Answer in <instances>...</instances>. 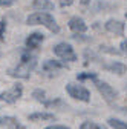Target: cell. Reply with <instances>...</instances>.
I'll return each instance as SVG.
<instances>
[{
    "label": "cell",
    "mask_w": 127,
    "mask_h": 129,
    "mask_svg": "<svg viewBox=\"0 0 127 129\" xmlns=\"http://www.w3.org/2000/svg\"><path fill=\"white\" fill-rule=\"evenodd\" d=\"M80 129H107V127H104L103 124H98V123H93V121H84Z\"/></svg>",
    "instance_id": "9a60e30c"
},
{
    "label": "cell",
    "mask_w": 127,
    "mask_h": 129,
    "mask_svg": "<svg viewBox=\"0 0 127 129\" xmlns=\"http://www.w3.org/2000/svg\"><path fill=\"white\" fill-rule=\"evenodd\" d=\"M20 95H22V85H14L12 89L0 94V100H3L6 103H14V102H17Z\"/></svg>",
    "instance_id": "8992f818"
},
{
    "label": "cell",
    "mask_w": 127,
    "mask_h": 129,
    "mask_svg": "<svg viewBox=\"0 0 127 129\" xmlns=\"http://www.w3.org/2000/svg\"><path fill=\"white\" fill-rule=\"evenodd\" d=\"M66 91H68V94L72 97V99H77V100H80V102H89L90 100V92L84 86L69 83L66 86Z\"/></svg>",
    "instance_id": "277c9868"
},
{
    "label": "cell",
    "mask_w": 127,
    "mask_h": 129,
    "mask_svg": "<svg viewBox=\"0 0 127 129\" xmlns=\"http://www.w3.org/2000/svg\"><path fill=\"white\" fill-rule=\"evenodd\" d=\"M5 28H6V23H5V20L0 23V40H3V31H5Z\"/></svg>",
    "instance_id": "ffe728a7"
},
{
    "label": "cell",
    "mask_w": 127,
    "mask_h": 129,
    "mask_svg": "<svg viewBox=\"0 0 127 129\" xmlns=\"http://www.w3.org/2000/svg\"><path fill=\"white\" fill-rule=\"evenodd\" d=\"M0 57H2V49H0Z\"/></svg>",
    "instance_id": "d4e9b609"
},
{
    "label": "cell",
    "mask_w": 127,
    "mask_h": 129,
    "mask_svg": "<svg viewBox=\"0 0 127 129\" xmlns=\"http://www.w3.org/2000/svg\"><path fill=\"white\" fill-rule=\"evenodd\" d=\"M37 100H41L43 99V95H44V91H40V89H37V91H34V94H32Z\"/></svg>",
    "instance_id": "ac0fdd59"
},
{
    "label": "cell",
    "mask_w": 127,
    "mask_h": 129,
    "mask_svg": "<svg viewBox=\"0 0 127 129\" xmlns=\"http://www.w3.org/2000/svg\"><path fill=\"white\" fill-rule=\"evenodd\" d=\"M43 68H44L46 71H49V69H63V68H65V64L58 63L57 60H47V61L44 63Z\"/></svg>",
    "instance_id": "4fadbf2b"
},
{
    "label": "cell",
    "mask_w": 127,
    "mask_h": 129,
    "mask_svg": "<svg viewBox=\"0 0 127 129\" xmlns=\"http://www.w3.org/2000/svg\"><path fill=\"white\" fill-rule=\"evenodd\" d=\"M58 2H60L61 6H69V5H72L74 0H58Z\"/></svg>",
    "instance_id": "7402d4cb"
},
{
    "label": "cell",
    "mask_w": 127,
    "mask_h": 129,
    "mask_svg": "<svg viewBox=\"0 0 127 129\" xmlns=\"http://www.w3.org/2000/svg\"><path fill=\"white\" fill-rule=\"evenodd\" d=\"M109 71H112V72H116V74H124V72H127V66L125 64H122V63H112V64H109V66H106Z\"/></svg>",
    "instance_id": "7c38bea8"
},
{
    "label": "cell",
    "mask_w": 127,
    "mask_h": 129,
    "mask_svg": "<svg viewBox=\"0 0 127 129\" xmlns=\"http://www.w3.org/2000/svg\"><path fill=\"white\" fill-rule=\"evenodd\" d=\"M69 28L74 31V32H86L87 31V25L84 23L83 19L80 17H72L69 20Z\"/></svg>",
    "instance_id": "ba28073f"
},
{
    "label": "cell",
    "mask_w": 127,
    "mask_h": 129,
    "mask_svg": "<svg viewBox=\"0 0 127 129\" xmlns=\"http://www.w3.org/2000/svg\"><path fill=\"white\" fill-rule=\"evenodd\" d=\"M101 51H104V52H109V54H119V51H116V49H112L110 46H101Z\"/></svg>",
    "instance_id": "2e32d148"
},
{
    "label": "cell",
    "mask_w": 127,
    "mask_h": 129,
    "mask_svg": "<svg viewBox=\"0 0 127 129\" xmlns=\"http://www.w3.org/2000/svg\"><path fill=\"white\" fill-rule=\"evenodd\" d=\"M44 129H71V127L61 126V124H55V126H47V127H44Z\"/></svg>",
    "instance_id": "44dd1931"
},
{
    "label": "cell",
    "mask_w": 127,
    "mask_h": 129,
    "mask_svg": "<svg viewBox=\"0 0 127 129\" xmlns=\"http://www.w3.org/2000/svg\"><path fill=\"white\" fill-rule=\"evenodd\" d=\"M78 78H80V80H84V78H93V80H95V74H80V75H78Z\"/></svg>",
    "instance_id": "d6986e66"
},
{
    "label": "cell",
    "mask_w": 127,
    "mask_h": 129,
    "mask_svg": "<svg viewBox=\"0 0 127 129\" xmlns=\"http://www.w3.org/2000/svg\"><path fill=\"white\" fill-rule=\"evenodd\" d=\"M43 39H44V36L41 34V32H34V34H31L26 39V46L29 48V49H34V48H37L43 42Z\"/></svg>",
    "instance_id": "9c48e42d"
},
{
    "label": "cell",
    "mask_w": 127,
    "mask_h": 129,
    "mask_svg": "<svg viewBox=\"0 0 127 129\" xmlns=\"http://www.w3.org/2000/svg\"><path fill=\"white\" fill-rule=\"evenodd\" d=\"M125 17H127V12H125Z\"/></svg>",
    "instance_id": "484cf974"
},
{
    "label": "cell",
    "mask_w": 127,
    "mask_h": 129,
    "mask_svg": "<svg viewBox=\"0 0 127 129\" xmlns=\"http://www.w3.org/2000/svg\"><path fill=\"white\" fill-rule=\"evenodd\" d=\"M95 83H97V88H98V91L101 92V95L104 97V100L106 102H113L115 99H116V91L110 86V85H107V83H104V82H98V80H95Z\"/></svg>",
    "instance_id": "5b68a950"
},
{
    "label": "cell",
    "mask_w": 127,
    "mask_h": 129,
    "mask_svg": "<svg viewBox=\"0 0 127 129\" xmlns=\"http://www.w3.org/2000/svg\"><path fill=\"white\" fill-rule=\"evenodd\" d=\"M31 121H37V120H54L52 114H47V112H35V114L29 115Z\"/></svg>",
    "instance_id": "8fae6325"
},
{
    "label": "cell",
    "mask_w": 127,
    "mask_h": 129,
    "mask_svg": "<svg viewBox=\"0 0 127 129\" xmlns=\"http://www.w3.org/2000/svg\"><path fill=\"white\" fill-rule=\"evenodd\" d=\"M14 3H15V0H0V6H5V8H8Z\"/></svg>",
    "instance_id": "e0dca14e"
},
{
    "label": "cell",
    "mask_w": 127,
    "mask_h": 129,
    "mask_svg": "<svg viewBox=\"0 0 127 129\" xmlns=\"http://www.w3.org/2000/svg\"><path fill=\"white\" fill-rule=\"evenodd\" d=\"M109 124L113 129H127V123H124L121 120H116V118H109Z\"/></svg>",
    "instance_id": "5bb4252c"
},
{
    "label": "cell",
    "mask_w": 127,
    "mask_h": 129,
    "mask_svg": "<svg viewBox=\"0 0 127 129\" xmlns=\"http://www.w3.org/2000/svg\"><path fill=\"white\" fill-rule=\"evenodd\" d=\"M34 8L41 11H49V9H54V3L51 0H34Z\"/></svg>",
    "instance_id": "30bf717a"
},
{
    "label": "cell",
    "mask_w": 127,
    "mask_h": 129,
    "mask_svg": "<svg viewBox=\"0 0 127 129\" xmlns=\"http://www.w3.org/2000/svg\"><path fill=\"white\" fill-rule=\"evenodd\" d=\"M121 48H122V51H124V52H127V40H124V42L121 43Z\"/></svg>",
    "instance_id": "603a6c76"
},
{
    "label": "cell",
    "mask_w": 127,
    "mask_h": 129,
    "mask_svg": "<svg viewBox=\"0 0 127 129\" xmlns=\"http://www.w3.org/2000/svg\"><path fill=\"white\" fill-rule=\"evenodd\" d=\"M28 25H43L46 26L49 31H52L54 34H57V32H60V28L55 22V19L52 17V15L49 12H34V14H31L29 17L26 19Z\"/></svg>",
    "instance_id": "6da1fadb"
},
{
    "label": "cell",
    "mask_w": 127,
    "mask_h": 129,
    "mask_svg": "<svg viewBox=\"0 0 127 129\" xmlns=\"http://www.w3.org/2000/svg\"><path fill=\"white\" fill-rule=\"evenodd\" d=\"M54 54L58 55L61 60H66V61H75L77 60V54L69 43H58L54 48Z\"/></svg>",
    "instance_id": "3957f363"
},
{
    "label": "cell",
    "mask_w": 127,
    "mask_h": 129,
    "mask_svg": "<svg viewBox=\"0 0 127 129\" xmlns=\"http://www.w3.org/2000/svg\"><path fill=\"white\" fill-rule=\"evenodd\" d=\"M35 66V58L32 55H28V54H23L22 55V63L15 68H11L8 71L9 75L12 77H19V78H28L29 77V71Z\"/></svg>",
    "instance_id": "7a4b0ae2"
},
{
    "label": "cell",
    "mask_w": 127,
    "mask_h": 129,
    "mask_svg": "<svg viewBox=\"0 0 127 129\" xmlns=\"http://www.w3.org/2000/svg\"><path fill=\"white\" fill-rule=\"evenodd\" d=\"M80 2H81L83 5H87V3H89V0H80Z\"/></svg>",
    "instance_id": "cb8c5ba5"
},
{
    "label": "cell",
    "mask_w": 127,
    "mask_h": 129,
    "mask_svg": "<svg viewBox=\"0 0 127 129\" xmlns=\"http://www.w3.org/2000/svg\"><path fill=\"white\" fill-rule=\"evenodd\" d=\"M106 29L109 32H113L115 36H122L124 32V23L119 20H109L106 23Z\"/></svg>",
    "instance_id": "52a82bcc"
}]
</instances>
